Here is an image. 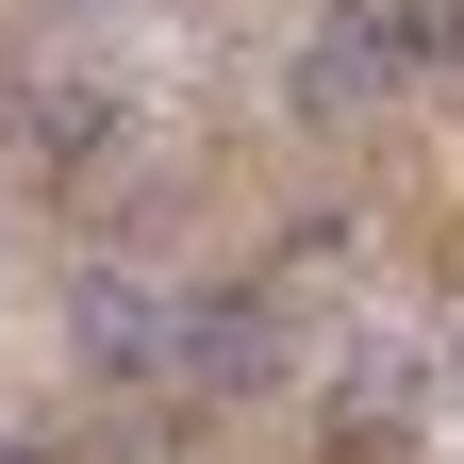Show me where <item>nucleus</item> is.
Instances as JSON below:
<instances>
[{"mask_svg":"<svg viewBox=\"0 0 464 464\" xmlns=\"http://www.w3.org/2000/svg\"><path fill=\"white\" fill-rule=\"evenodd\" d=\"M166 365L199 398H249V382H282V315L266 299H166Z\"/></svg>","mask_w":464,"mask_h":464,"instance_id":"obj_2","label":"nucleus"},{"mask_svg":"<svg viewBox=\"0 0 464 464\" xmlns=\"http://www.w3.org/2000/svg\"><path fill=\"white\" fill-rule=\"evenodd\" d=\"M0 464H34V448H0Z\"/></svg>","mask_w":464,"mask_h":464,"instance_id":"obj_4","label":"nucleus"},{"mask_svg":"<svg viewBox=\"0 0 464 464\" xmlns=\"http://www.w3.org/2000/svg\"><path fill=\"white\" fill-rule=\"evenodd\" d=\"M431 50H464V17H431V0H332L315 50H299V100H382V83H415Z\"/></svg>","mask_w":464,"mask_h":464,"instance_id":"obj_1","label":"nucleus"},{"mask_svg":"<svg viewBox=\"0 0 464 464\" xmlns=\"http://www.w3.org/2000/svg\"><path fill=\"white\" fill-rule=\"evenodd\" d=\"M67 332H83V365H166V299H150V282H83V299H67Z\"/></svg>","mask_w":464,"mask_h":464,"instance_id":"obj_3","label":"nucleus"}]
</instances>
